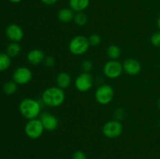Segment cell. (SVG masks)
Returning <instances> with one entry per match:
<instances>
[{"label": "cell", "instance_id": "6da1fadb", "mask_svg": "<svg viewBox=\"0 0 160 159\" xmlns=\"http://www.w3.org/2000/svg\"><path fill=\"white\" fill-rule=\"evenodd\" d=\"M66 94L63 89L57 87H50L45 89L42 94V101L44 104L51 108H57L62 105L65 101Z\"/></svg>", "mask_w": 160, "mask_h": 159}, {"label": "cell", "instance_id": "7a4b0ae2", "mask_svg": "<svg viewBox=\"0 0 160 159\" xmlns=\"http://www.w3.org/2000/svg\"><path fill=\"white\" fill-rule=\"evenodd\" d=\"M19 111L26 119H34L39 117L42 113V104L38 100L27 98L20 101Z\"/></svg>", "mask_w": 160, "mask_h": 159}, {"label": "cell", "instance_id": "3957f363", "mask_svg": "<svg viewBox=\"0 0 160 159\" xmlns=\"http://www.w3.org/2000/svg\"><path fill=\"white\" fill-rule=\"evenodd\" d=\"M90 46L88 37L83 35H77L70 40L68 48L71 54L74 55H82L88 51Z\"/></svg>", "mask_w": 160, "mask_h": 159}, {"label": "cell", "instance_id": "277c9868", "mask_svg": "<svg viewBox=\"0 0 160 159\" xmlns=\"http://www.w3.org/2000/svg\"><path fill=\"white\" fill-rule=\"evenodd\" d=\"M45 129L43 127L42 122L39 118H34V119L28 120L24 126L25 134L29 138L32 140L40 138L43 134Z\"/></svg>", "mask_w": 160, "mask_h": 159}, {"label": "cell", "instance_id": "5b68a950", "mask_svg": "<svg viewBox=\"0 0 160 159\" xmlns=\"http://www.w3.org/2000/svg\"><path fill=\"white\" fill-rule=\"evenodd\" d=\"M114 97V90L109 84H102L95 90V98L97 102L102 105L109 104Z\"/></svg>", "mask_w": 160, "mask_h": 159}, {"label": "cell", "instance_id": "8992f818", "mask_svg": "<svg viewBox=\"0 0 160 159\" xmlns=\"http://www.w3.org/2000/svg\"><path fill=\"white\" fill-rule=\"evenodd\" d=\"M123 130L122 123L118 120H109L102 126V134L109 139H115L120 137Z\"/></svg>", "mask_w": 160, "mask_h": 159}, {"label": "cell", "instance_id": "52a82bcc", "mask_svg": "<svg viewBox=\"0 0 160 159\" xmlns=\"http://www.w3.org/2000/svg\"><path fill=\"white\" fill-rule=\"evenodd\" d=\"M123 65L117 60H109L103 66V73L109 79H117L123 73Z\"/></svg>", "mask_w": 160, "mask_h": 159}, {"label": "cell", "instance_id": "ba28073f", "mask_svg": "<svg viewBox=\"0 0 160 159\" xmlns=\"http://www.w3.org/2000/svg\"><path fill=\"white\" fill-rule=\"evenodd\" d=\"M77 90L80 92H87L91 90L93 86V77L90 73H84L78 75L74 81Z\"/></svg>", "mask_w": 160, "mask_h": 159}, {"label": "cell", "instance_id": "9c48e42d", "mask_svg": "<svg viewBox=\"0 0 160 159\" xmlns=\"http://www.w3.org/2000/svg\"><path fill=\"white\" fill-rule=\"evenodd\" d=\"M32 71L26 66H20L16 69L12 73V80L18 85L28 84L32 79Z\"/></svg>", "mask_w": 160, "mask_h": 159}, {"label": "cell", "instance_id": "30bf717a", "mask_svg": "<svg viewBox=\"0 0 160 159\" xmlns=\"http://www.w3.org/2000/svg\"><path fill=\"white\" fill-rule=\"evenodd\" d=\"M39 119L42 122L45 130L54 131L59 126L58 118L50 112H42L39 115Z\"/></svg>", "mask_w": 160, "mask_h": 159}, {"label": "cell", "instance_id": "8fae6325", "mask_svg": "<svg viewBox=\"0 0 160 159\" xmlns=\"http://www.w3.org/2000/svg\"><path fill=\"white\" fill-rule=\"evenodd\" d=\"M6 36L12 42H19L24 37V32L21 26L17 23H11L6 28Z\"/></svg>", "mask_w": 160, "mask_h": 159}, {"label": "cell", "instance_id": "7c38bea8", "mask_svg": "<svg viewBox=\"0 0 160 159\" xmlns=\"http://www.w3.org/2000/svg\"><path fill=\"white\" fill-rule=\"evenodd\" d=\"M123 65V70L125 73L130 76H136L142 71V65L137 59H127L124 62L122 63Z\"/></svg>", "mask_w": 160, "mask_h": 159}, {"label": "cell", "instance_id": "4fadbf2b", "mask_svg": "<svg viewBox=\"0 0 160 159\" xmlns=\"http://www.w3.org/2000/svg\"><path fill=\"white\" fill-rule=\"evenodd\" d=\"M45 58V53L42 50L37 49V48L31 50L27 54V60H28V62L30 64L34 65L43 63Z\"/></svg>", "mask_w": 160, "mask_h": 159}, {"label": "cell", "instance_id": "5bb4252c", "mask_svg": "<svg viewBox=\"0 0 160 159\" xmlns=\"http://www.w3.org/2000/svg\"><path fill=\"white\" fill-rule=\"evenodd\" d=\"M72 79L70 75L67 72H60L58 73L56 78V86L62 89H66L71 84Z\"/></svg>", "mask_w": 160, "mask_h": 159}, {"label": "cell", "instance_id": "9a60e30c", "mask_svg": "<svg viewBox=\"0 0 160 159\" xmlns=\"http://www.w3.org/2000/svg\"><path fill=\"white\" fill-rule=\"evenodd\" d=\"M90 4V0H69V7L75 12H84Z\"/></svg>", "mask_w": 160, "mask_h": 159}, {"label": "cell", "instance_id": "2e32d148", "mask_svg": "<svg viewBox=\"0 0 160 159\" xmlns=\"http://www.w3.org/2000/svg\"><path fill=\"white\" fill-rule=\"evenodd\" d=\"M75 12L72 10L70 7L69 8H62L59 9L58 12V19L62 23H69V22L73 20L74 18Z\"/></svg>", "mask_w": 160, "mask_h": 159}, {"label": "cell", "instance_id": "e0dca14e", "mask_svg": "<svg viewBox=\"0 0 160 159\" xmlns=\"http://www.w3.org/2000/svg\"><path fill=\"white\" fill-rule=\"evenodd\" d=\"M21 51V47L18 42H11L6 47V53L11 58H15L20 55Z\"/></svg>", "mask_w": 160, "mask_h": 159}, {"label": "cell", "instance_id": "ac0fdd59", "mask_svg": "<svg viewBox=\"0 0 160 159\" xmlns=\"http://www.w3.org/2000/svg\"><path fill=\"white\" fill-rule=\"evenodd\" d=\"M107 55L111 60H117L120 57L121 55V50L118 45H109L106 50Z\"/></svg>", "mask_w": 160, "mask_h": 159}, {"label": "cell", "instance_id": "d6986e66", "mask_svg": "<svg viewBox=\"0 0 160 159\" xmlns=\"http://www.w3.org/2000/svg\"><path fill=\"white\" fill-rule=\"evenodd\" d=\"M11 65V57L6 52H0V72L8 70Z\"/></svg>", "mask_w": 160, "mask_h": 159}, {"label": "cell", "instance_id": "ffe728a7", "mask_svg": "<svg viewBox=\"0 0 160 159\" xmlns=\"http://www.w3.org/2000/svg\"><path fill=\"white\" fill-rule=\"evenodd\" d=\"M17 89H18V84L14 82L13 80L8 81L3 86V90H4L5 94L8 95L14 94L17 92Z\"/></svg>", "mask_w": 160, "mask_h": 159}, {"label": "cell", "instance_id": "44dd1931", "mask_svg": "<svg viewBox=\"0 0 160 159\" xmlns=\"http://www.w3.org/2000/svg\"><path fill=\"white\" fill-rule=\"evenodd\" d=\"M73 21L78 26H84L88 22V16L86 15L84 12H75Z\"/></svg>", "mask_w": 160, "mask_h": 159}, {"label": "cell", "instance_id": "7402d4cb", "mask_svg": "<svg viewBox=\"0 0 160 159\" xmlns=\"http://www.w3.org/2000/svg\"><path fill=\"white\" fill-rule=\"evenodd\" d=\"M88 41L92 46H97L101 43V37L98 34H92L89 36Z\"/></svg>", "mask_w": 160, "mask_h": 159}, {"label": "cell", "instance_id": "603a6c76", "mask_svg": "<svg viewBox=\"0 0 160 159\" xmlns=\"http://www.w3.org/2000/svg\"><path fill=\"white\" fill-rule=\"evenodd\" d=\"M150 41L155 47H160V31L153 33L150 37Z\"/></svg>", "mask_w": 160, "mask_h": 159}, {"label": "cell", "instance_id": "cb8c5ba5", "mask_svg": "<svg viewBox=\"0 0 160 159\" xmlns=\"http://www.w3.org/2000/svg\"><path fill=\"white\" fill-rule=\"evenodd\" d=\"M81 69H82L83 72H84V73H90L92 69H93V63L91 60L86 59L81 64Z\"/></svg>", "mask_w": 160, "mask_h": 159}, {"label": "cell", "instance_id": "d4e9b609", "mask_svg": "<svg viewBox=\"0 0 160 159\" xmlns=\"http://www.w3.org/2000/svg\"><path fill=\"white\" fill-rule=\"evenodd\" d=\"M44 65L46 67H48V68H52L56 64V59H54V57L49 55L47 56V57L45 58V60H44Z\"/></svg>", "mask_w": 160, "mask_h": 159}, {"label": "cell", "instance_id": "484cf974", "mask_svg": "<svg viewBox=\"0 0 160 159\" xmlns=\"http://www.w3.org/2000/svg\"><path fill=\"white\" fill-rule=\"evenodd\" d=\"M72 159H88V157L84 152L81 151H77L76 152L73 153Z\"/></svg>", "mask_w": 160, "mask_h": 159}, {"label": "cell", "instance_id": "4316f807", "mask_svg": "<svg viewBox=\"0 0 160 159\" xmlns=\"http://www.w3.org/2000/svg\"><path fill=\"white\" fill-rule=\"evenodd\" d=\"M124 110L123 108H118L115 111V117L116 120H118L120 121V119L123 118V117L124 116Z\"/></svg>", "mask_w": 160, "mask_h": 159}, {"label": "cell", "instance_id": "83f0119b", "mask_svg": "<svg viewBox=\"0 0 160 159\" xmlns=\"http://www.w3.org/2000/svg\"><path fill=\"white\" fill-rule=\"evenodd\" d=\"M44 5L46 6H53L58 2V0H40Z\"/></svg>", "mask_w": 160, "mask_h": 159}, {"label": "cell", "instance_id": "f1b7e54d", "mask_svg": "<svg viewBox=\"0 0 160 159\" xmlns=\"http://www.w3.org/2000/svg\"><path fill=\"white\" fill-rule=\"evenodd\" d=\"M9 1L11 2H12V3H19V2H20L22 0H9Z\"/></svg>", "mask_w": 160, "mask_h": 159}, {"label": "cell", "instance_id": "f546056e", "mask_svg": "<svg viewBox=\"0 0 160 159\" xmlns=\"http://www.w3.org/2000/svg\"><path fill=\"white\" fill-rule=\"evenodd\" d=\"M157 26L158 27H159V29L160 30V15L159 16V17H158L157 19Z\"/></svg>", "mask_w": 160, "mask_h": 159}, {"label": "cell", "instance_id": "4dcf8cb0", "mask_svg": "<svg viewBox=\"0 0 160 159\" xmlns=\"http://www.w3.org/2000/svg\"><path fill=\"white\" fill-rule=\"evenodd\" d=\"M158 106H159V108L160 109V98L159 99V101H158Z\"/></svg>", "mask_w": 160, "mask_h": 159}, {"label": "cell", "instance_id": "1f68e13d", "mask_svg": "<svg viewBox=\"0 0 160 159\" xmlns=\"http://www.w3.org/2000/svg\"><path fill=\"white\" fill-rule=\"evenodd\" d=\"M159 126H160V123H159Z\"/></svg>", "mask_w": 160, "mask_h": 159}]
</instances>
